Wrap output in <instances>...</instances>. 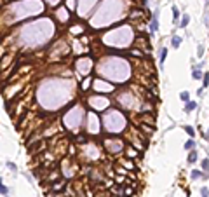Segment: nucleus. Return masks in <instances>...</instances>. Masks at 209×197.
I'll return each mask as SVG.
<instances>
[{"mask_svg": "<svg viewBox=\"0 0 209 197\" xmlns=\"http://www.w3.org/2000/svg\"><path fill=\"white\" fill-rule=\"evenodd\" d=\"M124 154H126V159H131V161H138V159H140V150H138L136 147H133V145L126 147Z\"/></svg>", "mask_w": 209, "mask_h": 197, "instance_id": "nucleus-1", "label": "nucleus"}, {"mask_svg": "<svg viewBox=\"0 0 209 197\" xmlns=\"http://www.w3.org/2000/svg\"><path fill=\"white\" fill-rule=\"evenodd\" d=\"M89 131L94 134V133H99V127H98V117L92 113V112H89Z\"/></svg>", "mask_w": 209, "mask_h": 197, "instance_id": "nucleus-2", "label": "nucleus"}, {"mask_svg": "<svg viewBox=\"0 0 209 197\" xmlns=\"http://www.w3.org/2000/svg\"><path fill=\"white\" fill-rule=\"evenodd\" d=\"M66 189V182L65 180H58V182H54L52 185H49V190L51 192H61V190H65Z\"/></svg>", "mask_w": 209, "mask_h": 197, "instance_id": "nucleus-3", "label": "nucleus"}, {"mask_svg": "<svg viewBox=\"0 0 209 197\" xmlns=\"http://www.w3.org/2000/svg\"><path fill=\"white\" fill-rule=\"evenodd\" d=\"M120 164H124V169H136V164L131 159H122Z\"/></svg>", "mask_w": 209, "mask_h": 197, "instance_id": "nucleus-4", "label": "nucleus"}, {"mask_svg": "<svg viewBox=\"0 0 209 197\" xmlns=\"http://www.w3.org/2000/svg\"><path fill=\"white\" fill-rule=\"evenodd\" d=\"M197 159H199V154H197L195 150H190V152H188V164H195Z\"/></svg>", "mask_w": 209, "mask_h": 197, "instance_id": "nucleus-5", "label": "nucleus"}, {"mask_svg": "<svg viewBox=\"0 0 209 197\" xmlns=\"http://www.w3.org/2000/svg\"><path fill=\"white\" fill-rule=\"evenodd\" d=\"M150 30L157 31L159 30V23H157V14H152V21H150Z\"/></svg>", "mask_w": 209, "mask_h": 197, "instance_id": "nucleus-6", "label": "nucleus"}, {"mask_svg": "<svg viewBox=\"0 0 209 197\" xmlns=\"http://www.w3.org/2000/svg\"><path fill=\"white\" fill-rule=\"evenodd\" d=\"M171 45H173L174 49H178V47L181 45V37H178V35H173V38H171Z\"/></svg>", "mask_w": 209, "mask_h": 197, "instance_id": "nucleus-7", "label": "nucleus"}, {"mask_svg": "<svg viewBox=\"0 0 209 197\" xmlns=\"http://www.w3.org/2000/svg\"><path fill=\"white\" fill-rule=\"evenodd\" d=\"M190 178H192V180H199V178H208V176H206L202 171H197V169H194V171H192V175H190Z\"/></svg>", "mask_w": 209, "mask_h": 197, "instance_id": "nucleus-8", "label": "nucleus"}, {"mask_svg": "<svg viewBox=\"0 0 209 197\" xmlns=\"http://www.w3.org/2000/svg\"><path fill=\"white\" fill-rule=\"evenodd\" d=\"M188 23H190V16H188V14H183V16H181V21H180V26H181V28H187Z\"/></svg>", "mask_w": 209, "mask_h": 197, "instance_id": "nucleus-9", "label": "nucleus"}, {"mask_svg": "<svg viewBox=\"0 0 209 197\" xmlns=\"http://www.w3.org/2000/svg\"><path fill=\"white\" fill-rule=\"evenodd\" d=\"M197 108V103L195 101H188V103H185V112L188 113V112H194Z\"/></svg>", "mask_w": 209, "mask_h": 197, "instance_id": "nucleus-10", "label": "nucleus"}, {"mask_svg": "<svg viewBox=\"0 0 209 197\" xmlns=\"http://www.w3.org/2000/svg\"><path fill=\"white\" fill-rule=\"evenodd\" d=\"M58 14H59L58 17H59L61 21H68V12H66V9H63V7H61V9L58 10Z\"/></svg>", "mask_w": 209, "mask_h": 197, "instance_id": "nucleus-11", "label": "nucleus"}, {"mask_svg": "<svg viewBox=\"0 0 209 197\" xmlns=\"http://www.w3.org/2000/svg\"><path fill=\"white\" fill-rule=\"evenodd\" d=\"M180 100H181L183 103H188V101H190V93H188V91H181V93H180Z\"/></svg>", "mask_w": 209, "mask_h": 197, "instance_id": "nucleus-12", "label": "nucleus"}, {"mask_svg": "<svg viewBox=\"0 0 209 197\" xmlns=\"http://www.w3.org/2000/svg\"><path fill=\"white\" fill-rule=\"evenodd\" d=\"M181 17V14H180V9L176 7V5H173V19H174V23H178V19Z\"/></svg>", "mask_w": 209, "mask_h": 197, "instance_id": "nucleus-13", "label": "nucleus"}, {"mask_svg": "<svg viewBox=\"0 0 209 197\" xmlns=\"http://www.w3.org/2000/svg\"><path fill=\"white\" fill-rule=\"evenodd\" d=\"M141 14H143V10H141V9H136L134 12L131 10V17H133V19H141V17H143Z\"/></svg>", "mask_w": 209, "mask_h": 197, "instance_id": "nucleus-14", "label": "nucleus"}, {"mask_svg": "<svg viewBox=\"0 0 209 197\" xmlns=\"http://www.w3.org/2000/svg\"><path fill=\"white\" fill-rule=\"evenodd\" d=\"M166 58H167V49H166V47H162V49H160V58H159V59H160V66L164 65Z\"/></svg>", "mask_w": 209, "mask_h": 197, "instance_id": "nucleus-15", "label": "nucleus"}, {"mask_svg": "<svg viewBox=\"0 0 209 197\" xmlns=\"http://www.w3.org/2000/svg\"><path fill=\"white\" fill-rule=\"evenodd\" d=\"M192 79H194V80H201V79H202V72L194 68V70H192Z\"/></svg>", "mask_w": 209, "mask_h": 197, "instance_id": "nucleus-16", "label": "nucleus"}, {"mask_svg": "<svg viewBox=\"0 0 209 197\" xmlns=\"http://www.w3.org/2000/svg\"><path fill=\"white\" fill-rule=\"evenodd\" d=\"M194 148H195V141H194V138H190V140L185 143V150L190 152V150H194Z\"/></svg>", "mask_w": 209, "mask_h": 197, "instance_id": "nucleus-17", "label": "nucleus"}, {"mask_svg": "<svg viewBox=\"0 0 209 197\" xmlns=\"http://www.w3.org/2000/svg\"><path fill=\"white\" fill-rule=\"evenodd\" d=\"M75 140H77L75 143H78V145H85V143H87V140H85V136H84V134H77V138H75Z\"/></svg>", "mask_w": 209, "mask_h": 197, "instance_id": "nucleus-18", "label": "nucleus"}, {"mask_svg": "<svg viewBox=\"0 0 209 197\" xmlns=\"http://www.w3.org/2000/svg\"><path fill=\"white\" fill-rule=\"evenodd\" d=\"M208 86H209V72H206V73L202 75V89L208 87Z\"/></svg>", "mask_w": 209, "mask_h": 197, "instance_id": "nucleus-19", "label": "nucleus"}, {"mask_svg": "<svg viewBox=\"0 0 209 197\" xmlns=\"http://www.w3.org/2000/svg\"><path fill=\"white\" fill-rule=\"evenodd\" d=\"M202 171H204V173H209V159L208 157L202 159Z\"/></svg>", "mask_w": 209, "mask_h": 197, "instance_id": "nucleus-20", "label": "nucleus"}, {"mask_svg": "<svg viewBox=\"0 0 209 197\" xmlns=\"http://www.w3.org/2000/svg\"><path fill=\"white\" fill-rule=\"evenodd\" d=\"M185 131H187V134H188L190 138H194V136H195V129H194L192 126H185Z\"/></svg>", "mask_w": 209, "mask_h": 197, "instance_id": "nucleus-21", "label": "nucleus"}, {"mask_svg": "<svg viewBox=\"0 0 209 197\" xmlns=\"http://www.w3.org/2000/svg\"><path fill=\"white\" fill-rule=\"evenodd\" d=\"M89 84H91V79L87 77V79H85V80L82 82V86H80V89H82V91H85V89H89Z\"/></svg>", "mask_w": 209, "mask_h": 197, "instance_id": "nucleus-22", "label": "nucleus"}, {"mask_svg": "<svg viewBox=\"0 0 209 197\" xmlns=\"http://www.w3.org/2000/svg\"><path fill=\"white\" fill-rule=\"evenodd\" d=\"M0 194H2V196H7V194H9V189H7L3 183H0Z\"/></svg>", "mask_w": 209, "mask_h": 197, "instance_id": "nucleus-23", "label": "nucleus"}, {"mask_svg": "<svg viewBox=\"0 0 209 197\" xmlns=\"http://www.w3.org/2000/svg\"><path fill=\"white\" fill-rule=\"evenodd\" d=\"M201 196L202 197H209V189L208 187H202V189H201Z\"/></svg>", "mask_w": 209, "mask_h": 197, "instance_id": "nucleus-24", "label": "nucleus"}, {"mask_svg": "<svg viewBox=\"0 0 209 197\" xmlns=\"http://www.w3.org/2000/svg\"><path fill=\"white\" fill-rule=\"evenodd\" d=\"M202 54H204V47H202V44H199V47H197V56L202 58Z\"/></svg>", "mask_w": 209, "mask_h": 197, "instance_id": "nucleus-25", "label": "nucleus"}, {"mask_svg": "<svg viewBox=\"0 0 209 197\" xmlns=\"http://www.w3.org/2000/svg\"><path fill=\"white\" fill-rule=\"evenodd\" d=\"M7 168H9L12 173H16V171H17V168H16V164H14V162H7Z\"/></svg>", "mask_w": 209, "mask_h": 197, "instance_id": "nucleus-26", "label": "nucleus"}, {"mask_svg": "<svg viewBox=\"0 0 209 197\" xmlns=\"http://www.w3.org/2000/svg\"><path fill=\"white\" fill-rule=\"evenodd\" d=\"M202 93H204V89L201 87V89H197V96H202Z\"/></svg>", "mask_w": 209, "mask_h": 197, "instance_id": "nucleus-27", "label": "nucleus"}, {"mask_svg": "<svg viewBox=\"0 0 209 197\" xmlns=\"http://www.w3.org/2000/svg\"><path fill=\"white\" fill-rule=\"evenodd\" d=\"M0 183H2V176H0Z\"/></svg>", "mask_w": 209, "mask_h": 197, "instance_id": "nucleus-28", "label": "nucleus"}, {"mask_svg": "<svg viewBox=\"0 0 209 197\" xmlns=\"http://www.w3.org/2000/svg\"><path fill=\"white\" fill-rule=\"evenodd\" d=\"M5 197H7V196H5Z\"/></svg>", "mask_w": 209, "mask_h": 197, "instance_id": "nucleus-29", "label": "nucleus"}]
</instances>
